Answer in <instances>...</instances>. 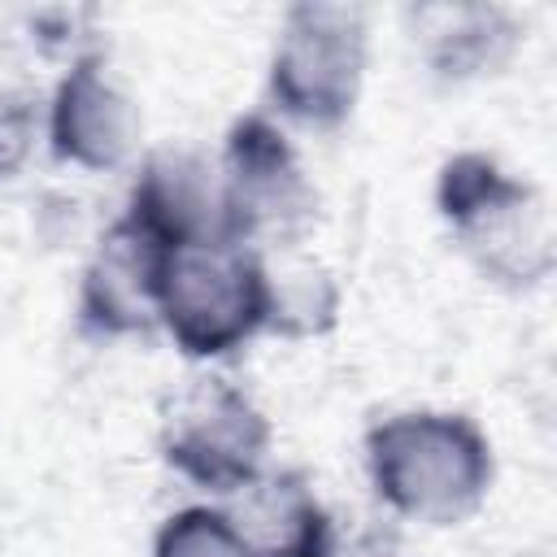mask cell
<instances>
[{
    "instance_id": "9",
    "label": "cell",
    "mask_w": 557,
    "mask_h": 557,
    "mask_svg": "<svg viewBox=\"0 0 557 557\" xmlns=\"http://www.w3.org/2000/svg\"><path fill=\"white\" fill-rule=\"evenodd\" d=\"M161 244L126 213L100 235L78 283V326L96 339L152 335L161 326Z\"/></svg>"
},
{
    "instance_id": "7",
    "label": "cell",
    "mask_w": 557,
    "mask_h": 557,
    "mask_svg": "<svg viewBox=\"0 0 557 557\" xmlns=\"http://www.w3.org/2000/svg\"><path fill=\"white\" fill-rule=\"evenodd\" d=\"M126 218L161 248L187 244H244L222 161L200 148H157L144 157Z\"/></svg>"
},
{
    "instance_id": "14",
    "label": "cell",
    "mask_w": 557,
    "mask_h": 557,
    "mask_svg": "<svg viewBox=\"0 0 557 557\" xmlns=\"http://www.w3.org/2000/svg\"><path fill=\"white\" fill-rule=\"evenodd\" d=\"M30 144H35V113H30V104L4 100L0 104V183H9L26 165Z\"/></svg>"
},
{
    "instance_id": "6",
    "label": "cell",
    "mask_w": 557,
    "mask_h": 557,
    "mask_svg": "<svg viewBox=\"0 0 557 557\" xmlns=\"http://www.w3.org/2000/svg\"><path fill=\"white\" fill-rule=\"evenodd\" d=\"M222 174L248 248H292L318 226L322 196L287 131L265 113H244L222 139Z\"/></svg>"
},
{
    "instance_id": "1",
    "label": "cell",
    "mask_w": 557,
    "mask_h": 557,
    "mask_svg": "<svg viewBox=\"0 0 557 557\" xmlns=\"http://www.w3.org/2000/svg\"><path fill=\"white\" fill-rule=\"evenodd\" d=\"M366 474L387 513L422 527H457L492 492L487 435L448 409H400L366 431Z\"/></svg>"
},
{
    "instance_id": "10",
    "label": "cell",
    "mask_w": 557,
    "mask_h": 557,
    "mask_svg": "<svg viewBox=\"0 0 557 557\" xmlns=\"http://www.w3.org/2000/svg\"><path fill=\"white\" fill-rule=\"evenodd\" d=\"M222 505L252 557H335L339 518L300 470H265Z\"/></svg>"
},
{
    "instance_id": "2",
    "label": "cell",
    "mask_w": 557,
    "mask_h": 557,
    "mask_svg": "<svg viewBox=\"0 0 557 557\" xmlns=\"http://www.w3.org/2000/svg\"><path fill=\"white\" fill-rule=\"evenodd\" d=\"M435 209L466 261L505 292L553 274V218L535 183L509 174L492 152H453L435 174Z\"/></svg>"
},
{
    "instance_id": "12",
    "label": "cell",
    "mask_w": 557,
    "mask_h": 557,
    "mask_svg": "<svg viewBox=\"0 0 557 557\" xmlns=\"http://www.w3.org/2000/svg\"><path fill=\"white\" fill-rule=\"evenodd\" d=\"M261 252V274H265V331L283 339H313L326 335L339 322V283L335 274L292 248H257Z\"/></svg>"
},
{
    "instance_id": "5",
    "label": "cell",
    "mask_w": 557,
    "mask_h": 557,
    "mask_svg": "<svg viewBox=\"0 0 557 557\" xmlns=\"http://www.w3.org/2000/svg\"><path fill=\"white\" fill-rule=\"evenodd\" d=\"M270 418L222 374L183 383L161 409V457L209 496H235L270 470Z\"/></svg>"
},
{
    "instance_id": "11",
    "label": "cell",
    "mask_w": 557,
    "mask_h": 557,
    "mask_svg": "<svg viewBox=\"0 0 557 557\" xmlns=\"http://www.w3.org/2000/svg\"><path fill=\"white\" fill-rule=\"evenodd\" d=\"M413 44L440 83H470L509 65L522 22L505 4H422L409 9Z\"/></svg>"
},
{
    "instance_id": "8",
    "label": "cell",
    "mask_w": 557,
    "mask_h": 557,
    "mask_svg": "<svg viewBox=\"0 0 557 557\" xmlns=\"http://www.w3.org/2000/svg\"><path fill=\"white\" fill-rule=\"evenodd\" d=\"M139 104L104 52H78L48 100V148L78 170H122L139 148Z\"/></svg>"
},
{
    "instance_id": "3",
    "label": "cell",
    "mask_w": 557,
    "mask_h": 557,
    "mask_svg": "<svg viewBox=\"0 0 557 557\" xmlns=\"http://www.w3.org/2000/svg\"><path fill=\"white\" fill-rule=\"evenodd\" d=\"M161 331L191 361H222L265 331L261 252L248 244H187L161 252Z\"/></svg>"
},
{
    "instance_id": "4",
    "label": "cell",
    "mask_w": 557,
    "mask_h": 557,
    "mask_svg": "<svg viewBox=\"0 0 557 557\" xmlns=\"http://www.w3.org/2000/svg\"><path fill=\"white\" fill-rule=\"evenodd\" d=\"M370 26L357 4L300 0L283 13L265 91L270 104L309 131H335L352 117L366 83Z\"/></svg>"
},
{
    "instance_id": "13",
    "label": "cell",
    "mask_w": 557,
    "mask_h": 557,
    "mask_svg": "<svg viewBox=\"0 0 557 557\" xmlns=\"http://www.w3.org/2000/svg\"><path fill=\"white\" fill-rule=\"evenodd\" d=\"M152 557H252L222 505H187L152 535Z\"/></svg>"
}]
</instances>
